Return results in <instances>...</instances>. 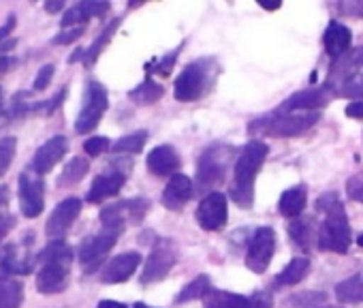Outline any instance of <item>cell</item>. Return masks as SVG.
Masks as SVG:
<instances>
[{
    "mask_svg": "<svg viewBox=\"0 0 363 308\" xmlns=\"http://www.w3.org/2000/svg\"><path fill=\"white\" fill-rule=\"evenodd\" d=\"M139 261H141V255L139 253H122L118 257H113L101 272V280L105 285H118V282H124L128 280L135 270L139 268Z\"/></svg>",
    "mask_w": 363,
    "mask_h": 308,
    "instance_id": "19",
    "label": "cell"
},
{
    "mask_svg": "<svg viewBox=\"0 0 363 308\" xmlns=\"http://www.w3.org/2000/svg\"><path fill=\"white\" fill-rule=\"evenodd\" d=\"M162 94H164V88H162L160 84H156V82L147 75L137 88H133V90L128 92V99H130L133 103H137V105H152V103H156Z\"/></svg>",
    "mask_w": 363,
    "mask_h": 308,
    "instance_id": "28",
    "label": "cell"
},
{
    "mask_svg": "<svg viewBox=\"0 0 363 308\" xmlns=\"http://www.w3.org/2000/svg\"><path fill=\"white\" fill-rule=\"evenodd\" d=\"M335 97V92L331 90L329 84L325 86H314V88H306L301 92H295L293 97H289L278 111H318L320 107H325L331 99Z\"/></svg>",
    "mask_w": 363,
    "mask_h": 308,
    "instance_id": "12",
    "label": "cell"
},
{
    "mask_svg": "<svg viewBox=\"0 0 363 308\" xmlns=\"http://www.w3.org/2000/svg\"><path fill=\"white\" fill-rule=\"evenodd\" d=\"M30 257L20 251V246H9L3 255V263H0V272L3 274H26L30 272L33 263L28 261Z\"/></svg>",
    "mask_w": 363,
    "mask_h": 308,
    "instance_id": "26",
    "label": "cell"
},
{
    "mask_svg": "<svg viewBox=\"0 0 363 308\" xmlns=\"http://www.w3.org/2000/svg\"><path fill=\"white\" fill-rule=\"evenodd\" d=\"M337 11L344 18H363V3H361V0H348V3H337Z\"/></svg>",
    "mask_w": 363,
    "mask_h": 308,
    "instance_id": "42",
    "label": "cell"
},
{
    "mask_svg": "<svg viewBox=\"0 0 363 308\" xmlns=\"http://www.w3.org/2000/svg\"><path fill=\"white\" fill-rule=\"evenodd\" d=\"M229 219V210H227V197L225 193H208L199 208H197V221L201 225V229L206 231H218L227 225Z\"/></svg>",
    "mask_w": 363,
    "mask_h": 308,
    "instance_id": "11",
    "label": "cell"
},
{
    "mask_svg": "<svg viewBox=\"0 0 363 308\" xmlns=\"http://www.w3.org/2000/svg\"><path fill=\"white\" fill-rule=\"evenodd\" d=\"M289 236L301 251H310L314 242V221L312 219H293L289 225ZM318 242V236H316Z\"/></svg>",
    "mask_w": 363,
    "mask_h": 308,
    "instance_id": "24",
    "label": "cell"
},
{
    "mask_svg": "<svg viewBox=\"0 0 363 308\" xmlns=\"http://www.w3.org/2000/svg\"><path fill=\"white\" fill-rule=\"evenodd\" d=\"M9 204V189L5 185H0V212H3Z\"/></svg>",
    "mask_w": 363,
    "mask_h": 308,
    "instance_id": "48",
    "label": "cell"
},
{
    "mask_svg": "<svg viewBox=\"0 0 363 308\" xmlns=\"http://www.w3.org/2000/svg\"><path fill=\"white\" fill-rule=\"evenodd\" d=\"M79 214H82V202L77 197H69V199L60 202L48 219L45 233L52 240H62V236L73 227V223L77 221Z\"/></svg>",
    "mask_w": 363,
    "mask_h": 308,
    "instance_id": "16",
    "label": "cell"
},
{
    "mask_svg": "<svg viewBox=\"0 0 363 308\" xmlns=\"http://www.w3.org/2000/svg\"><path fill=\"white\" fill-rule=\"evenodd\" d=\"M67 150H69V139H67L65 135H54V137H50V139H48L43 145H39V150L35 152L30 170L37 172L39 176L50 174V172L62 161V157L67 154Z\"/></svg>",
    "mask_w": 363,
    "mask_h": 308,
    "instance_id": "15",
    "label": "cell"
},
{
    "mask_svg": "<svg viewBox=\"0 0 363 308\" xmlns=\"http://www.w3.org/2000/svg\"><path fill=\"white\" fill-rule=\"evenodd\" d=\"M122 231H116V229H105L96 236H90L82 242L79 246V261L88 268V270H94L103 257L116 246V240L120 238Z\"/></svg>",
    "mask_w": 363,
    "mask_h": 308,
    "instance_id": "13",
    "label": "cell"
},
{
    "mask_svg": "<svg viewBox=\"0 0 363 308\" xmlns=\"http://www.w3.org/2000/svg\"><path fill=\"white\" fill-rule=\"evenodd\" d=\"M96 308H130V306H126L122 302H116V299H103V302H99Z\"/></svg>",
    "mask_w": 363,
    "mask_h": 308,
    "instance_id": "49",
    "label": "cell"
},
{
    "mask_svg": "<svg viewBox=\"0 0 363 308\" xmlns=\"http://www.w3.org/2000/svg\"><path fill=\"white\" fill-rule=\"evenodd\" d=\"M267 154H269L267 143H263L259 139L248 141L242 148V152L238 154L235 170H233V182H231L229 193H231V199L244 210L252 208V204H255V180L267 159Z\"/></svg>",
    "mask_w": 363,
    "mask_h": 308,
    "instance_id": "2",
    "label": "cell"
},
{
    "mask_svg": "<svg viewBox=\"0 0 363 308\" xmlns=\"http://www.w3.org/2000/svg\"><path fill=\"white\" fill-rule=\"evenodd\" d=\"M346 195L352 199V202H359L363 204V174H357L348 180L346 185Z\"/></svg>",
    "mask_w": 363,
    "mask_h": 308,
    "instance_id": "41",
    "label": "cell"
},
{
    "mask_svg": "<svg viewBox=\"0 0 363 308\" xmlns=\"http://www.w3.org/2000/svg\"><path fill=\"white\" fill-rule=\"evenodd\" d=\"M84 31H86V26H73V28H65L62 33H58V35L54 37V43H56V45H69V43L77 41V39L84 35Z\"/></svg>",
    "mask_w": 363,
    "mask_h": 308,
    "instance_id": "40",
    "label": "cell"
},
{
    "mask_svg": "<svg viewBox=\"0 0 363 308\" xmlns=\"http://www.w3.org/2000/svg\"><path fill=\"white\" fill-rule=\"evenodd\" d=\"M9 65H11V58L7 54H0V75H3L9 69Z\"/></svg>",
    "mask_w": 363,
    "mask_h": 308,
    "instance_id": "50",
    "label": "cell"
},
{
    "mask_svg": "<svg viewBox=\"0 0 363 308\" xmlns=\"http://www.w3.org/2000/svg\"><path fill=\"white\" fill-rule=\"evenodd\" d=\"M182 48H184V43H182V45H179L175 52H169L164 58L156 60V62H154V69H156L154 73H158V75H164V77H167V75L171 73V69H173V65H175V60H177V54H179V50H182Z\"/></svg>",
    "mask_w": 363,
    "mask_h": 308,
    "instance_id": "39",
    "label": "cell"
},
{
    "mask_svg": "<svg viewBox=\"0 0 363 308\" xmlns=\"http://www.w3.org/2000/svg\"><path fill=\"white\" fill-rule=\"evenodd\" d=\"M193 195H195L193 180L184 174H175L162 191V206L169 210H182L193 199Z\"/></svg>",
    "mask_w": 363,
    "mask_h": 308,
    "instance_id": "17",
    "label": "cell"
},
{
    "mask_svg": "<svg viewBox=\"0 0 363 308\" xmlns=\"http://www.w3.org/2000/svg\"><path fill=\"white\" fill-rule=\"evenodd\" d=\"M20 210L26 219L41 216L45 208V182L43 176H39L33 170H24L20 174Z\"/></svg>",
    "mask_w": 363,
    "mask_h": 308,
    "instance_id": "8",
    "label": "cell"
},
{
    "mask_svg": "<svg viewBox=\"0 0 363 308\" xmlns=\"http://www.w3.org/2000/svg\"><path fill=\"white\" fill-rule=\"evenodd\" d=\"M344 99H354L363 101V69L350 71L342 82H340V92Z\"/></svg>",
    "mask_w": 363,
    "mask_h": 308,
    "instance_id": "32",
    "label": "cell"
},
{
    "mask_svg": "<svg viewBox=\"0 0 363 308\" xmlns=\"http://www.w3.org/2000/svg\"><path fill=\"white\" fill-rule=\"evenodd\" d=\"M335 295L342 304H361L363 302V272L337 282Z\"/></svg>",
    "mask_w": 363,
    "mask_h": 308,
    "instance_id": "25",
    "label": "cell"
},
{
    "mask_svg": "<svg viewBox=\"0 0 363 308\" xmlns=\"http://www.w3.org/2000/svg\"><path fill=\"white\" fill-rule=\"evenodd\" d=\"M107 105H109V99H107V90L103 88V84L88 82L86 92H84V105L75 120V131L82 135L94 131L99 126L103 114L107 111Z\"/></svg>",
    "mask_w": 363,
    "mask_h": 308,
    "instance_id": "7",
    "label": "cell"
},
{
    "mask_svg": "<svg viewBox=\"0 0 363 308\" xmlns=\"http://www.w3.org/2000/svg\"><path fill=\"white\" fill-rule=\"evenodd\" d=\"M206 308H272V297L265 291H257L252 295L212 291L206 297Z\"/></svg>",
    "mask_w": 363,
    "mask_h": 308,
    "instance_id": "14",
    "label": "cell"
},
{
    "mask_svg": "<svg viewBox=\"0 0 363 308\" xmlns=\"http://www.w3.org/2000/svg\"><path fill=\"white\" fill-rule=\"evenodd\" d=\"M145 141H147V131H135V133H130V135L120 137V139L111 145V150L118 152V154H120V152L135 154V152H141V150H143Z\"/></svg>",
    "mask_w": 363,
    "mask_h": 308,
    "instance_id": "33",
    "label": "cell"
},
{
    "mask_svg": "<svg viewBox=\"0 0 363 308\" xmlns=\"http://www.w3.org/2000/svg\"><path fill=\"white\" fill-rule=\"evenodd\" d=\"M323 43H325V50L331 58H342L346 56L350 43H352V33L348 26L340 24V22H331L323 35Z\"/></svg>",
    "mask_w": 363,
    "mask_h": 308,
    "instance_id": "21",
    "label": "cell"
},
{
    "mask_svg": "<svg viewBox=\"0 0 363 308\" xmlns=\"http://www.w3.org/2000/svg\"><path fill=\"white\" fill-rule=\"evenodd\" d=\"M18 152V139L16 137H5L0 139V178L7 174V170L11 167L13 159Z\"/></svg>",
    "mask_w": 363,
    "mask_h": 308,
    "instance_id": "34",
    "label": "cell"
},
{
    "mask_svg": "<svg viewBox=\"0 0 363 308\" xmlns=\"http://www.w3.org/2000/svg\"><path fill=\"white\" fill-rule=\"evenodd\" d=\"M316 210L325 212V223L318 229V248L327 253L344 255L350 246L352 233L340 193L335 191L323 193L316 199Z\"/></svg>",
    "mask_w": 363,
    "mask_h": 308,
    "instance_id": "1",
    "label": "cell"
},
{
    "mask_svg": "<svg viewBox=\"0 0 363 308\" xmlns=\"http://www.w3.org/2000/svg\"><path fill=\"white\" fill-rule=\"evenodd\" d=\"M147 172L154 176H175V172L179 170V154L173 145H156L150 154H147Z\"/></svg>",
    "mask_w": 363,
    "mask_h": 308,
    "instance_id": "20",
    "label": "cell"
},
{
    "mask_svg": "<svg viewBox=\"0 0 363 308\" xmlns=\"http://www.w3.org/2000/svg\"><path fill=\"white\" fill-rule=\"evenodd\" d=\"M109 148V139L107 137H90L84 143V152L88 157H101V154Z\"/></svg>",
    "mask_w": 363,
    "mask_h": 308,
    "instance_id": "37",
    "label": "cell"
},
{
    "mask_svg": "<svg viewBox=\"0 0 363 308\" xmlns=\"http://www.w3.org/2000/svg\"><path fill=\"white\" fill-rule=\"evenodd\" d=\"M274 251H276V231L272 227H259L248 244V253H246L248 270H252L255 274H263L272 263Z\"/></svg>",
    "mask_w": 363,
    "mask_h": 308,
    "instance_id": "10",
    "label": "cell"
},
{
    "mask_svg": "<svg viewBox=\"0 0 363 308\" xmlns=\"http://www.w3.org/2000/svg\"><path fill=\"white\" fill-rule=\"evenodd\" d=\"M7 118H9V111H7V109H5L3 105H0V126L5 124V120H7Z\"/></svg>",
    "mask_w": 363,
    "mask_h": 308,
    "instance_id": "51",
    "label": "cell"
},
{
    "mask_svg": "<svg viewBox=\"0 0 363 308\" xmlns=\"http://www.w3.org/2000/svg\"><path fill=\"white\" fill-rule=\"evenodd\" d=\"M212 293V282H210V276L208 274H199L195 280H191L184 289H182L175 297L177 304H184V302H191V299H206L208 295Z\"/></svg>",
    "mask_w": 363,
    "mask_h": 308,
    "instance_id": "29",
    "label": "cell"
},
{
    "mask_svg": "<svg viewBox=\"0 0 363 308\" xmlns=\"http://www.w3.org/2000/svg\"><path fill=\"white\" fill-rule=\"evenodd\" d=\"M220 73L216 58H199L184 67L175 79L173 92L177 101H197L212 90Z\"/></svg>",
    "mask_w": 363,
    "mask_h": 308,
    "instance_id": "5",
    "label": "cell"
},
{
    "mask_svg": "<svg viewBox=\"0 0 363 308\" xmlns=\"http://www.w3.org/2000/svg\"><path fill=\"white\" fill-rule=\"evenodd\" d=\"M325 299H327V295L320 293V291H303V293H297V295L289 297L286 304H291L295 308H312V306H316V304H320Z\"/></svg>",
    "mask_w": 363,
    "mask_h": 308,
    "instance_id": "35",
    "label": "cell"
},
{
    "mask_svg": "<svg viewBox=\"0 0 363 308\" xmlns=\"http://www.w3.org/2000/svg\"><path fill=\"white\" fill-rule=\"evenodd\" d=\"M16 28V18L11 16L9 20H7V24L3 26V28H0V41H3V39H7V37H11V31Z\"/></svg>",
    "mask_w": 363,
    "mask_h": 308,
    "instance_id": "45",
    "label": "cell"
},
{
    "mask_svg": "<svg viewBox=\"0 0 363 308\" xmlns=\"http://www.w3.org/2000/svg\"><path fill=\"white\" fill-rule=\"evenodd\" d=\"M118 26H120V20L109 22V24L105 26V31L96 37V41H94L88 50H84V65H86V67H90V65H94V62L99 60L101 52H103V50H105V45L111 41V37L116 35Z\"/></svg>",
    "mask_w": 363,
    "mask_h": 308,
    "instance_id": "31",
    "label": "cell"
},
{
    "mask_svg": "<svg viewBox=\"0 0 363 308\" xmlns=\"http://www.w3.org/2000/svg\"><path fill=\"white\" fill-rule=\"evenodd\" d=\"M175 261H177L175 244L171 240H158L156 246L150 251V255L145 259V265H143V272H141V282L150 285V282L162 280L171 272Z\"/></svg>",
    "mask_w": 363,
    "mask_h": 308,
    "instance_id": "9",
    "label": "cell"
},
{
    "mask_svg": "<svg viewBox=\"0 0 363 308\" xmlns=\"http://www.w3.org/2000/svg\"><path fill=\"white\" fill-rule=\"evenodd\" d=\"M65 9V3L62 0H50V3H45V11L48 13H58V11H62Z\"/></svg>",
    "mask_w": 363,
    "mask_h": 308,
    "instance_id": "46",
    "label": "cell"
},
{
    "mask_svg": "<svg viewBox=\"0 0 363 308\" xmlns=\"http://www.w3.org/2000/svg\"><path fill=\"white\" fill-rule=\"evenodd\" d=\"M126 185V174L122 170H113V172H105L101 176H96L92 180V187L86 195V199L90 204H101L113 195H118L122 191V187Z\"/></svg>",
    "mask_w": 363,
    "mask_h": 308,
    "instance_id": "18",
    "label": "cell"
},
{
    "mask_svg": "<svg viewBox=\"0 0 363 308\" xmlns=\"http://www.w3.org/2000/svg\"><path fill=\"white\" fill-rule=\"evenodd\" d=\"M0 99H3V88H0Z\"/></svg>",
    "mask_w": 363,
    "mask_h": 308,
    "instance_id": "54",
    "label": "cell"
},
{
    "mask_svg": "<svg viewBox=\"0 0 363 308\" xmlns=\"http://www.w3.org/2000/svg\"><path fill=\"white\" fill-rule=\"evenodd\" d=\"M41 270L37 274V289L43 295H56L67 289L71 278L73 248L65 240H52L37 257Z\"/></svg>",
    "mask_w": 363,
    "mask_h": 308,
    "instance_id": "3",
    "label": "cell"
},
{
    "mask_svg": "<svg viewBox=\"0 0 363 308\" xmlns=\"http://www.w3.org/2000/svg\"><path fill=\"white\" fill-rule=\"evenodd\" d=\"M346 116L348 118H363V101H352L346 105Z\"/></svg>",
    "mask_w": 363,
    "mask_h": 308,
    "instance_id": "44",
    "label": "cell"
},
{
    "mask_svg": "<svg viewBox=\"0 0 363 308\" xmlns=\"http://www.w3.org/2000/svg\"><path fill=\"white\" fill-rule=\"evenodd\" d=\"M24 302V285L16 278H0V308H20Z\"/></svg>",
    "mask_w": 363,
    "mask_h": 308,
    "instance_id": "27",
    "label": "cell"
},
{
    "mask_svg": "<svg viewBox=\"0 0 363 308\" xmlns=\"http://www.w3.org/2000/svg\"><path fill=\"white\" fill-rule=\"evenodd\" d=\"M54 73H56V67H54V65H45V67H41V69H39V73H37V77H35V82H33V90H37V92L45 90V88L52 84Z\"/></svg>",
    "mask_w": 363,
    "mask_h": 308,
    "instance_id": "36",
    "label": "cell"
},
{
    "mask_svg": "<svg viewBox=\"0 0 363 308\" xmlns=\"http://www.w3.org/2000/svg\"><path fill=\"white\" fill-rule=\"evenodd\" d=\"M259 5H261L263 9H267V11H278V9L282 7L280 0H259Z\"/></svg>",
    "mask_w": 363,
    "mask_h": 308,
    "instance_id": "47",
    "label": "cell"
},
{
    "mask_svg": "<svg viewBox=\"0 0 363 308\" xmlns=\"http://www.w3.org/2000/svg\"><path fill=\"white\" fill-rule=\"evenodd\" d=\"M133 308H152V306H147V304H143V302H137Z\"/></svg>",
    "mask_w": 363,
    "mask_h": 308,
    "instance_id": "52",
    "label": "cell"
},
{
    "mask_svg": "<svg viewBox=\"0 0 363 308\" xmlns=\"http://www.w3.org/2000/svg\"><path fill=\"white\" fill-rule=\"evenodd\" d=\"M82 7H84L88 20L90 18H101V16H105L109 11V3H107V0H84Z\"/></svg>",
    "mask_w": 363,
    "mask_h": 308,
    "instance_id": "38",
    "label": "cell"
},
{
    "mask_svg": "<svg viewBox=\"0 0 363 308\" xmlns=\"http://www.w3.org/2000/svg\"><path fill=\"white\" fill-rule=\"evenodd\" d=\"M320 120V111H272L250 122L252 137H297Z\"/></svg>",
    "mask_w": 363,
    "mask_h": 308,
    "instance_id": "4",
    "label": "cell"
},
{
    "mask_svg": "<svg viewBox=\"0 0 363 308\" xmlns=\"http://www.w3.org/2000/svg\"><path fill=\"white\" fill-rule=\"evenodd\" d=\"M88 170H90V163H88L86 157H73L65 165L62 174L58 176V187H73V185L82 182L86 178Z\"/></svg>",
    "mask_w": 363,
    "mask_h": 308,
    "instance_id": "30",
    "label": "cell"
},
{
    "mask_svg": "<svg viewBox=\"0 0 363 308\" xmlns=\"http://www.w3.org/2000/svg\"><path fill=\"white\" fill-rule=\"evenodd\" d=\"M308 270H310V259H306V257H295V259H291V261L286 263V268L276 276L274 285H276V287H293V285H297V282H301V280L306 278Z\"/></svg>",
    "mask_w": 363,
    "mask_h": 308,
    "instance_id": "23",
    "label": "cell"
},
{
    "mask_svg": "<svg viewBox=\"0 0 363 308\" xmlns=\"http://www.w3.org/2000/svg\"><path fill=\"white\" fill-rule=\"evenodd\" d=\"M235 148L229 143H212L201 152V159L197 165V189L199 191H212L225 180V174L229 170L231 159L235 157Z\"/></svg>",
    "mask_w": 363,
    "mask_h": 308,
    "instance_id": "6",
    "label": "cell"
},
{
    "mask_svg": "<svg viewBox=\"0 0 363 308\" xmlns=\"http://www.w3.org/2000/svg\"><path fill=\"white\" fill-rule=\"evenodd\" d=\"M359 244L363 246V236H359Z\"/></svg>",
    "mask_w": 363,
    "mask_h": 308,
    "instance_id": "53",
    "label": "cell"
},
{
    "mask_svg": "<svg viewBox=\"0 0 363 308\" xmlns=\"http://www.w3.org/2000/svg\"><path fill=\"white\" fill-rule=\"evenodd\" d=\"M306 202H308V191H306L303 185H297V187H291V189H286V191L282 193L278 206H280L282 216H286V219H297V216L303 212Z\"/></svg>",
    "mask_w": 363,
    "mask_h": 308,
    "instance_id": "22",
    "label": "cell"
},
{
    "mask_svg": "<svg viewBox=\"0 0 363 308\" xmlns=\"http://www.w3.org/2000/svg\"><path fill=\"white\" fill-rule=\"evenodd\" d=\"M344 69H363V48H359L357 52H352V54H348V56H344Z\"/></svg>",
    "mask_w": 363,
    "mask_h": 308,
    "instance_id": "43",
    "label": "cell"
}]
</instances>
